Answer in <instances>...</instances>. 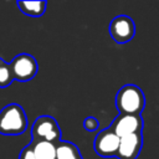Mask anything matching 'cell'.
I'll list each match as a JSON object with an SVG mask.
<instances>
[{
    "mask_svg": "<svg viewBox=\"0 0 159 159\" xmlns=\"http://www.w3.org/2000/svg\"><path fill=\"white\" fill-rule=\"evenodd\" d=\"M143 147V134L142 132L129 134L119 138L118 149L116 157L118 159H137L140 154Z\"/></svg>",
    "mask_w": 159,
    "mask_h": 159,
    "instance_id": "ba28073f",
    "label": "cell"
},
{
    "mask_svg": "<svg viewBox=\"0 0 159 159\" xmlns=\"http://www.w3.org/2000/svg\"><path fill=\"white\" fill-rule=\"evenodd\" d=\"M56 159H83L80 149L76 144L66 140H58L55 143Z\"/></svg>",
    "mask_w": 159,
    "mask_h": 159,
    "instance_id": "9c48e42d",
    "label": "cell"
},
{
    "mask_svg": "<svg viewBox=\"0 0 159 159\" xmlns=\"http://www.w3.org/2000/svg\"><path fill=\"white\" fill-rule=\"evenodd\" d=\"M27 129L25 109L17 103H10L0 111V134L19 135Z\"/></svg>",
    "mask_w": 159,
    "mask_h": 159,
    "instance_id": "6da1fadb",
    "label": "cell"
},
{
    "mask_svg": "<svg viewBox=\"0 0 159 159\" xmlns=\"http://www.w3.org/2000/svg\"><path fill=\"white\" fill-rule=\"evenodd\" d=\"M19 159H36V158H35V155H34V152H32L31 143H30V144H27L26 147H24V149L20 152Z\"/></svg>",
    "mask_w": 159,
    "mask_h": 159,
    "instance_id": "5bb4252c",
    "label": "cell"
},
{
    "mask_svg": "<svg viewBox=\"0 0 159 159\" xmlns=\"http://www.w3.org/2000/svg\"><path fill=\"white\" fill-rule=\"evenodd\" d=\"M144 106V93L135 84H124L116 94V107L119 114H140Z\"/></svg>",
    "mask_w": 159,
    "mask_h": 159,
    "instance_id": "7a4b0ae2",
    "label": "cell"
},
{
    "mask_svg": "<svg viewBox=\"0 0 159 159\" xmlns=\"http://www.w3.org/2000/svg\"><path fill=\"white\" fill-rule=\"evenodd\" d=\"M108 31L117 43H127L132 41L135 35V25L132 17L127 15H118L109 22Z\"/></svg>",
    "mask_w": 159,
    "mask_h": 159,
    "instance_id": "5b68a950",
    "label": "cell"
},
{
    "mask_svg": "<svg viewBox=\"0 0 159 159\" xmlns=\"http://www.w3.org/2000/svg\"><path fill=\"white\" fill-rule=\"evenodd\" d=\"M14 81L10 65L5 62L2 58H0V88H5L10 86Z\"/></svg>",
    "mask_w": 159,
    "mask_h": 159,
    "instance_id": "7c38bea8",
    "label": "cell"
},
{
    "mask_svg": "<svg viewBox=\"0 0 159 159\" xmlns=\"http://www.w3.org/2000/svg\"><path fill=\"white\" fill-rule=\"evenodd\" d=\"M118 144H119V138L108 127L101 130L96 135L94 142H93V148H94V152L99 157L109 158V157H116Z\"/></svg>",
    "mask_w": 159,
    "mask_h": 159,
    "instance_id": "52a82bcc",
    "label": "cell"
},
{
    "mask_svg": "<svg viewBox=\"0 0 159 159\" xmlns=\"http://www.w3.org/2000/svg\"><path fill=\"white\" fill-rule=\"evenodd\" d=\"M16 5L20 9V11L24 12L25 15L32 16V17H39V16H42L45 14L47 2L43 0H40V1H17Z\"/></svg>",
    "mask_w": 159,
    "mask_h": 159,
    "instance_id": "8fae6325",
    "label": "cell"
},
{
    "mask_svg": "<svg viewBox=\"0 0 159 159\" xmlns=\"http://www.w3.org/2000/svg\"><path fill=\"white\" fill-rule=\"evenodd\" d=\"M9 65H10L14 81H19V82L31 81L36 76L39 70L36 58L29 53L16 55Z\"/></svg>",
    "mask_w": 159,
    "mask_h": 159,
    "instance_id": "277c9868",
    "label": "cell"
},
{
    "mask_svg": "<svg viewBox=\"0 0 159 159\" xmlns=\"http://www.w3.org/2000/svg\"><path fill=\"white\" fill-rule=\"evenodd\" d=\"M31 147L36 159H56L55 143L46 140H37V142H31Z\"/></svg>",
    "mask_w": 159,
    "mask_h": 159,
    "instance_id": "30bf717a",
    "label": "cell"
},
{
    "mask_svg": "<svg viewBox=\"0 0 159 159\" xmlns=\"http://www.w3.org/2000/svg\"><path fill=\"white\" fill-rule=\"evenodd\" d=\"M143 125L144 122L140 114H118L113 119L109 128L118 138H122L129 134L142 132Z\"/></svg>",
    "mask_w": 159,
    "mask_h": 159,
    "instance_id": "8992f818",
    "label": "cell"
},
{
    "mask_svg": "<svg viewBox=\"0 0 159 159\" xmlns=\"http://www.w3.org/2000/svg\"><path fill=\"white\" fill-rule=\"evenodd\" d=\"M61 129L56 119L51 116H40L35 119L31 128L32 142L46 140L51 143H57L61 140Z\"/></svg>",
    "mask_w": 159,
    "mask_h": 159,
    "instance_id": "3957f363",
    "label": "cell"
},
{
    "mask_svg": "<svg viewBox=\"0 0 159 159\" xmlns=\"http://www.w3.org/2000/svg\"><path fill=\"white\" fill-rule=\"evenodd\" d=\"M99 127V123L97 120L96 117H92V116H88L84 118L83 120V128L87 130V132H96Z\"/></svg>",
    "mask_w": 159,
    "mask_h": 159,
    "instance_id": "4fadbf2b",
    "label": "cell"
}]
</instances>
